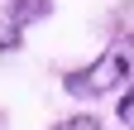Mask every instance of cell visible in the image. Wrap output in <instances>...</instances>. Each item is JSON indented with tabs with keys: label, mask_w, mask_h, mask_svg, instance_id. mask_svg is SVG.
I'll return each mask as SVG.
<instances>
[{
	"label": "cell",
	"mask_w": 134,
	"mask_h": 130,
	"mask_svg": "<svg viewBox=\"0 0 134 130\" xmlns=\"http://www.w3.org/2000/svg\"><path fill=\"white\" fill-rule=\"evenodd\" d=\"M129 77H134V48L129 43H110L96 63L67 72L62 77V92L77 96V101H96V96H110V92L129 87Z\"/></svg>",
	"instance_id": "obj_1"
},
{
	"label": "cell",
	"mask_w": 134,
	"mask_h": 130,
	"mask_svg": "<svg viewBox=\"0 0 134 130\" xmlns=\"http://www.w3.org/2000/svg\"><path fill=\"white\" fill-rule=\"evenodd\" d=\"M53 14V0H5V14H0V53L24 43V29L34 19Z\"/></svg>",
	"instance_id": "obj_2"
},
{
	"label": "cell",
	"mask_w": 134,
	"mask_h": 130,
	"mask_svg": "<svg viewBox=\"0 0 134 130\" xmlns=\"http://www.w3.org/2000/svg\"><path fill=\"white\" fill-rule=\"evenodd\" d=\"M53 130H100V116H91V111H81V116H67V121H58Z\"/></svg>",
	"instance_id": "obj_3"
},
{
	"label": "cell",
	"mask_w": 134,
	"mask_h": 130,
	"mask_svg": "<svg viewBox=\"0 0 134 130\" xmlns=\"http://www.w3.org/2000/svg\"><path fill=\"white\" fill-rule=\"evenodd\" d=\"M120 125L134 130V77H129V87H125V96H120Z\"/></svg>",
	"instance_id": "obj_4"
}]
</instances>
